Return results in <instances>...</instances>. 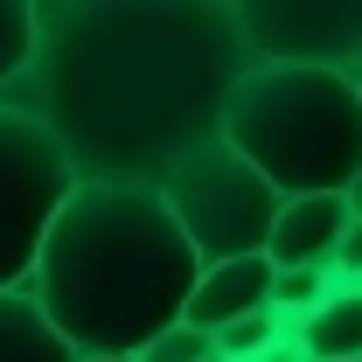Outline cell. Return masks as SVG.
Segmentation results:
<instances>
[{
	"label": "cell",
	"mask_w": 362,
	"mask_h": 362,
	"mask_svg": "<svg viewBox=\"0 0 362 362\" xmlns=\"http://www.w3.org/2000/svg\"><path fill=\"white\" fill-rule=\"evenodd\" d=\"M160 202L175 209L181 237L195 244L202 265H237V258H265L286 195L272 188L230 139H209L202 153H188L175 175L160 181Z\"/></svg>",
	"instance_id": "4"
},
{
	"label": "cell",
	"mask_w": 362,
	"mask_h": 362,
	"mask_svg": "<svg viewBox=\"0 0 362 362\" xmlns=\"http://www.w3.org/2000/svg\"><path fill=\"white\" fill-rule=\"evenodd\" d=\"M202 258L181 237L160 188L77 181L49 230L28 300L77 356H139L188 320Z\"/></svg>",
	"instance_id": "2"
},
{
	"label": "cell",
	"mask_w": 362,
	"mask_h": 362,
	"mask_svg": "<svg viewBox=\"0 0 362 362\" xmlns=\"http://www.w3.org/2000/svg\"><path fill=\"white\" fill-rule=\"evenodd\" d=\"M77 195V168L56 139L0 105V293H21L35 279L49 230Z\"/></svg>",
	"instance_id": "5"
},
{
	"label": "cell",
	"mask_w": 362,
	"mask_h": 362,
	"mask_svg": "<svg viewBox=\"0 0 362 362\" xmlns=\"http://www.w3.org/2000/svg\"><path fill=\"white\" fill-rule=\"evenodd\" d=\"M307 362H362V286H334L327 307L293 327Z\"/></svg>",
	"instance_id": "9"
},
{
	"label": "cell",
	"mask_w": 362,
	"mask_h": 362,
	"mask_svg": "<svg viewBox=\"0 0 362 362\" xmlns=\"http://www.w3.org/2000/svg\"><path fill=\"white\" fill-rule=\"evenodd\" d=\"M237 28L251 63L362 77V0H244Z\"/></svg>",
	"instance_id": "6"
},
{
	"label": "cell",
	"mask_w": 362,
	"mask_h": 362,
	"mask_svg": "<svg viewBox=\"0 0 362 362\" xmlns=\"http://www.w3.org/2000/svg\"><path fill=\"white\" fill-rule=\"evenodd\" d=\"M349 209H356V216H362V175H356V188H349Z\"/></svg>",
	"instance_id": "16"
},
{
	"label": "cell",
	"mask_w": 362,
	"mask_h": 362,
	"mask_svg": "<svg viewBox=\"0 0 362 362\" xmlns=\"http://www.w3.org/2000/svg\"><path fill=\"white\" fill-rule=\"evenodd\" d=\"M286 334H293V327L265 307V314H251V320H237V327H223V334H216V356H223V362H258L265 349H279Z\"/></svg>",
	"instance_id": "12"
},
{
	"label": "cell",
	"mask_w": 362,
	"mask_h": 362,
	"mask_svg": "<svg viewBox=\"0 0 362 362\" xmlns=\"http://www.w3.org/2000/svg\"><path fill=\"white\" fill-rule=\"evenodd\" d=\"M77 362H133V356H77Z\"/></svg>",
	"instance_id": "17"
},
{
	"label": "cell",
	"mask_w": 362,
	"mask_h": 362,
	"mask_svg": "<svg viewBox=\"0 0 362 362\" xmlns=\"http://www.w3.org/2000/svg\"><path fill=\"white\" fill-rule=\"evenodd\" d=\"M251 49L223 0H35V63L0 90L35 119L77 181L160 188L223 139Z\"/></svg>",
	"instance_id": "1"
},
{
	"label": "cell",
	"mask_w": 362,
	"mask_h": 362,
	"mask_svg": "<svg viewBox=\"0 0 362 362\" xmlns=\"http://www.w3.org/2000/svg\"><path fill=\"white\" fill-rule=\"evenodd\" d=\"M209 362H223V356H209Z\"/></svg>",
	"instance_id": "18"
},
{
	"label": "cell",
	"mask_w": 362,
	"mask_h": 362,
	"mask_svg": "<svg viewBox=\"0 0 362 362\" xmlns=\"http://www.w3.org/2000/svg\"><path fill=\"white\" fill-rule=\"evenodd\" d=\"M356 90H362V77H356Z\"/></svg>",
	"instance_id": "19"
},
{
	"label": "cell",
	"mask_w": 362,
	"mask_h": 362,
	"mask_svg": "<svg viewBox=\"0 0 362 362\" xmlns=\"http://www.w3.org/2000/svg\"><path fill=\"white\" fill-rule=\"evenodd\" d=\"M272 279H279V265H272V258L202 265L195 300H188V327H202V334L216 341L223 327H237V320H251V314H265V307H272Z\"/></svg>",
	"instance_id": "8"
},
{
	"label": "cell",
	"mask_w": 362,
	"mask_h": 362,
	"mask_svg": "<svg viewBox=\"0 0 362 362\" xmlns=\"http://www.w3.org/2000/svg\"><path fill=\"white\" fill-rule=\"evenodd\" d=\"M356 223V209H349V195H300V202H286L279 209V230H272V265L293 272H334V251H341V237Z\"/></svg>",
	"instance_id": "7"
},
{
	"label": "cell",
	"mask_w": 362,
	"mask_h": 362,
	"mask_svg": "<svg viewBox=\"0 0 362 362\" xmlns=\"http://www.w3.org/2000/svg\"><path fill=\"white\" fill-rule=\"evenodd\" d=\"M0 362H77V349L28 300V286L21 293H0Z\"/></svg>",
	"instance_id": "10"
},
{
	"label": "cell",
	"mask_w": 362,
	"mask_h": 362,
	"mask_svg": "<svg viewBox=\"0 0 362 362\" xmlns=\"http://www.w3.org/2000/svg\"><path fill=\"white\" fill-rule=\"evenodd\" d=\"M35 63V0H0V90Z\"/></svg>",
	"instance_id": "11"
},
{
	"label": "cell",
	"mask_w": 362,
	"mask_h": 362,
	"mask_svg": "<svg viewBox=\"0 0 362 362\" xmlns=\"http://www.w3.org/2000/svg\"><path fill=\"white\" fill-rule=\"evenodd\" d=\"M334 286H362V216L349 223L341 251H334Z\"/></svg>",
	"instance_id": "14"
},
{
	"label": "cell",
	"mask_w": 362,
	"mask_h": 362,
	"mask_svg": "<svg viewBox=\"0 0 362 362\" xmlns=\"http://www.w3.org/2000/svg\"><path fill=\"white\" fill-rule=\"evenodd\" d=\"M223 139L286 202L349 195L362 175V90L356 77H334V70L251 63V77L230 98Z\"/></svg>",
	"instance_id": "3"
},
{
	"label": "cell",
	"mask_w": 362,
	"mask_h": 362,
	"mask_svg": "<svg viewBox=\"0 0 362 362\" xmlns=\"http://www.w3.org/2000/svg\"><path fill=\"white\" fill-rule=\"evenodd\" d=\"M258 362H307V349H300V341L286 334V341H279V349H265V356H258Z\"/></svg>",
	"instance_id": "15"
},
{
	"label": "cell",
	"mask_w": 362,
	"mask_h": 362,
	"mask_svg": "<svg viewBox=\"0 0 362 362\" xmlns=\"http://www.w3.org/2000/svg\"><path fill=\"white\" fill-rule=\"evenodd\" d=\"M209 356H216V341H209L202 327H188V320H181V327H168L160 341H146L133 362H209Z\"/></svg>",
	"instance_id": "13"
}]
</instances>
